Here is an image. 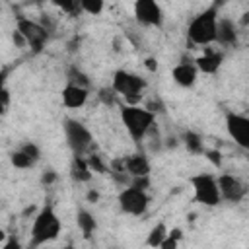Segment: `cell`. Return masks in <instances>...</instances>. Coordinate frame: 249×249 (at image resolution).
<instances>
[{"label": "cell", "mask_w": 249, "mask_h": 249, "mask_svg": "<svg viewBox=\"0 0 249 249\" xmlns=\"http://www.w3.org/2000/svg\"><path fill=\"white\" fill-rule=\"evenodd\" d=\"M119 117L121 123L126 130V134L130 136V140L134 142V146H142L144 136L148 134V130L152 128V124L156 123V115L152 111H148L142 105H130V103H123L119 109Z\"/></svg>", "instance_id": "6da1fadb"}, {"label": "cell", "mask_w": 249, "mask_h": 249, "mask_svg": "<svg viewBox=\"0 0 249 249\" xmlns=\"http://www.w3.org/2000/svg\"><path fill=\"white\" fill-rule=\"evenodd\" d=\"M216 21H218V6L212 4L206 10L198 12L187 23V39L196 47H208L214 43L216 35Z\"/></svg>", "instance_id": "7a4b0ae2"}, {"label": "cell", "mask_w": 249, "mask_h": 249, "mask_svg": "<svg viewBox=\"0 0 249 249\" xmlns=\"http://www.w3.org/2000/svg\"><path fill=\"white\" fill-rule=\"evenodd\" d=\"M60 218L54 212V208L51 204H45L33 218L31 222V239H29V247H41L49 241H54L60 233Z\"/></svg>", "instance_id": "3957f363"}, {"label": "cell", "mask_w": 249, "mask_h": 249, "mask_svg": "<svg viewBox=\"0 0 249 249\" xmlns=\"http://www.w3.org/2000/svg\"><path fill=\"white\" fill-rule=\"evenodd\" d=\"M111 88L117 91V95L124 97V103H130V105H136L146 88H148V80L136 72H130V70H124V68H119L113 72V78H111Z\"/></svg>", "instance_id": "277c9868"}, {"label": "cell", "mask_w": 249, "mask_h": 249, "mask_svg": "<svg viewBox=\"0 0 249 249\" xmlns=\"http://www.w3.org/2000/svg\"><path fill=\"white\" fill-rule=\"evenodd\" d=\"M62 132L64 140L74 156H86L91 150L93 134L91 130L78 119H64L62 121Z\"/></svg>", "instance_id": "5b68a950"}, {"label": "cell", "mask_w": 249, "mask_h": 249, "mask_svg": "<svg viewBox=\"0 0 249 249\" xmlns=\"http://www.w3.org/2000/svg\"><path fill=\"white\" fill-rule=\"evenodd\" d=\"M189 183L193 187V195H195V200L202 206H218L222 200H220V193H218V183H216V175L212 173H196V175H191L189 177Z\"/></svg>", "instance_id": "8992f818"}, {"label": "cell", "mask_w": 249, "mask_h": 249, "mask_svg": "<svg viewBox=\"0 0 249 249\" xmlns=\"http://www.w3.org/2000/svg\"><path fill=\"white\" fill-rule=\"evenodd\" d=\"M117 204H119L123 214L140 218L146 214V210L150 206V196L146 191L136 189L132 185H126V187H121V191L117 195Z\"/></svg>", "instance_id": "52a82bcc"}, {"label": "cell", "mask_w": 249, "mask_h": 249, "mask_svg": "<svg viewBox=\"0 0 249 249\" xmlns=\"http://www.w3.org/2000/svg\"><path fill=\"white\" fill-rule=\"evenodd\" d=\"M16 31L25 39V45L33 53H41L51 39V33L39 21H35L31 18H18L16 19Z\"/></svg>", "instance_id": "ba28073f"}, {"label": "cell", "mask_w": 249, "mask_h": 249, "mask_svg": "<svg viewBox=\"0 0 249 249\" xmlns=\"http://www.w3.org/2000/svg\"><path fill=\"white\" fill-rule=\"evenodd\" d=\"M132 14L144 27L160 29L163 25V10L158 0H132Z\"/></svg>", "instance_id": "9c48e42d"}, {"label": "cell", "mask_w": 249, "mask_h": 249, "mask_svg": "<svg viewBox=\"0 0 249 249\" xmlns=\"http://www.w3.org/2000/svg\"><path fill=\"white\" fill-rule=\"evenodd\" d=\"M218 183V193H220V200H226L230 204H237L245 198L247 195V187L245 183L233 175V173H222L216 177Z\"/></svg>", "instance_id": "30bf717a"}, {"label": "cell", "mask_w": 249, "mask_h": 249, "mask_svg": "<svg viewBox=\"0 0 249 249\" xmlns=\"http://www.w3.org/2000/svg\"><path fill=\"white\" fill-rule=\"evenodd\" d=\"M226 130L228 136L243 150L249 148V119L239 113H226Z\"/></svg>", "instance_id": "8fae6325"}, {"label": "cell", "mask_w": 249, "mask_h": 249, "mask_svg": "<svg viewBox=\"0 0 249 249\" xmlns=\"http://www.w3.org/2000/svg\"><path fill=\"white\" fill-rule=\"evenodd\" d=\"M214 43H218L224 49H233L239 43V31H237V23L230 18H218L216 21V35H214Z\"/></svg>", "instance_id": "7c38bea8"}, {"label": "cell", "mask_w": 249, "mask_h": 249, "mask_svg": "<svg viewBox=\"0 0 249 249\" xmlns=\"http://www.w3.org/2000/svg\"><path fill=\"white\" fill-rule=\"evenodd\" d=\"M196 76H198V70L195 66V62L191 58H181L173 68H171V78L173 82L179 86V88H193L196 84Z\"/></svg>", "instance_id": "4fadbf2b"}, {"label": "cell", "mask_w": 249, "mask_h": 249, "mask_svg": "<svg viewBox=\"0 0 249 249\" xmlns=\"http://www.w3.org/2000/svg\"><path fill=\"white\" fill-rule=\"evenodd\" d=\"M89 97V88H82V86H74V84H66L60 89V101L66 109H80L88 103Z\"/></svg>", "instance_id": "5bb4252c"}, {"label": "cell", "mask_w": 249, "mask_h": 249, "mask_svg": "<svg viewBox=\"0 0 249 249\" xmlns=\"http://www.w3.org/2000/svg\"><path fill=\"white\" fill-rule=\"evenodd\" d=\"M193 62H195V66H196L198 72H202V74H216L220 70L222 62H224V53L206 47L204 53L198 54Z\"/></svg>", "instance_id": "9a60e30c"}, {"label": "cell", "mask_w": 249, "mask_h": 249, "mask_svg": "<svg viewBox=\"0 0 249 249\" xmlns=\"http://www.w3.org/2000/svg\"><path fill=\"white\" fill-rule=\"evenodd\" d=\"M123 163H124V169L130 177H142V175H150L152 171V165H150V160L146 156V152L138 150L134 154H128L123 158Z\"/></svg>", "instance_id": "2e32d148"}, {"label": "cell", "mask_w": 249, "mask_h": 249, "mask_svg": "<svg viewBox=\"0 0 249 249\" xmlns=\"http://www.w3.org/2000/svg\"><path fill=\"white\" fill-rule=\"evenodd\" d=\"M68 175L74 183H89L91 181L93 171L89 169V165L86 161V156H74L72 154V160H70V165H68Z\"/></svg>", "instance_id": "e0dca14e"}, {"label": "cell", "mask_w": 249, "mask_h": 249, "mask_svg": "<svg viewBox=\"0 0 249 249\" xmlns=\"http://www.w3.org/2000/svg\"><path fill=\"white\" fill-rule=\"evenodd\" d=\"M76 226H78V230L82 231L84 237H91L97 231V220L86 208H78V212H76Z\"/></svg>", "instance_id": "ac0fdd59"}, {"label": "cell", "mask_w": 249, "mask_h": 249, "mask_svg": "<svg viewBox=\"0 0 249 249\" xmlns=\"http://www.w3.org/2000/svg\"><path fill=\"white\" fill-rule=\"evenodd\" d=\"M109 177L113 179V183H117L119 187H126L130 183V175L126 173L124 169V163H123V158H115L109 161Z\"/></svg>", "instance_id": "d6986e66"}, {"label": "cell", "mask_w": 249, "mask_h": 249, "mask_svg": "<svg viewBox=\"0 0 249 249\" xmlns=\"http://www.w3.org/2000/svg\"><path fill=\"white\" fill-rule=\"evenodd\" d=\"M181 142L185 144V148L191 152V154H204V142H202V136L195 130H185L181 134Z\"/></svg>", "instance_id": "ffe728a7"}, {"label": "cell", "mask_w": 249, "mask_h": 249, "mask_svg": "<svg viewBox=\"0 0 249 249\" xmlns=\"http://www.w3.org/2000/svg\"><path fill=\"white\" fill-rule=\"evenodd\" d=\"M66 84H74V86H82V88H89V76L76 64H70L66 70Z\"/></svg>", "instance_id": "44dd1931"}, {"label": "cell", "mask_w": 249, "mask_h": 249, "mask_svg": "<svg viewBox=\"0 0 249 249\" xmlns=\"http://www.w3.org/2000/svg\"><path fill=\"white\" fill-rule=\"evenodd\" d=\"M10 163L16 167V169H31L37 161L33 160V158H29L19 146L16 148V150H12L10 152Z\"/></svg>", "instance_id": "7402d4cb"}, {"label": "cell", "mask_w": 249, "mask_h": 249, "mask_svg": "<svg viewBox=\"0 0 249 249\" xmlns=\"http://www.w3.org/2000/svg\"><path fill=\"white\" fill-rule=\"evenodd\" d=\"M8 68H0V117L8 111L10 105V91H8Z\"/></svg>", "instance_id": "603a6c76"}, {"label": "cell", "mask_w": 249, "mask_h": 249, "mask_svg": "<svg viewBox=\"0 0 249 249\" xmlns=\"http://www.w3.org/2000/svg\"><path fill=\"white\" fill-rule=\"evenodd\" d=\"M165 235H167V226H165V222H158V224L150 230V233H148V237H146V245H150V247H160V243L163 241Z\"/></svg>", "instance_id": "cb8c5ba5"}, {"label": "cell", "mask_w": 249, "mask_h": 249, "mask_svg": "<svg viewBox=\"0 0 249 249\" xmlns=\"http://www.w3.org/2000/svg\"><path fill=\"white\" fill-rule=\"evenodd\" d=\"M97 99H99V103L101 105H105V107H115L117 105V91L111 88V86H103V88H99L97 89Z\"/></svg>", "instance_id": "d4e9b609"}, {"label": "cell", "mask_w": 249, "mask_h": 249, "mask_svg": "<svg viewBox=\"0 0 249 249\" xmlns=\"http://www.w3.org/2000/svg\"><path fill=\"white\" fill-rule=\"evenodd\" d=\"M86 161H88V165H89V169H91L93 173L105 175V173L109 171V163H105V161L101 160V156H99V154H93V152L86 154Z\"/></svg>", "instance_id": "484cf974"}, {"label": "cell", "mask_w": 249, "mask_h": 249, "mask_svg": "<svg viewBox=\"0 0 249 249\" xmlns=\"http://www.w3.org/2000/svg\"><path fill=\"white\" fill-rule=\"evenodd\" d=\"M78 8L89 16H99L105 8V0H78Z\"/></svg>", "instance_id": "4316f807"}, {"label": "cell", "mask_w": 249, "mask_h": 249, "mask_svg": "<svg viewBox=\"0 0 249 249\" xmlns=\"http://www.w3.org/2000/svg\"><path fill=\"white\" fill-rule=\"evenodd\" d=\"M54 8H58L60 12H64V14H70V16H74V14H78L80 12V8H78V0H49Z\"/></svg>", "instance_id": "83f0119b"}, {"label": "cell", "mask_w": 249, "mask_h": 249, "mask_svg": "<svg viewBox=\"0 0 249 249\" xmlns=\"http://www.w3.org/2000/svg\"><path fill=\"white\" fill-rule=\"evenodd\" d=\"M19 148H21L29 158H33L35 161H39V160H41V148H39L35 142H31V140L21 142V144H19Z\"/></svg>", "instance_id": "f1b7e54d"}, {"label": "cell", "mask_w": 249, "mask_h": 249, "mask_svg": "<svg viewBox=\"0 0 249 249\" xmlns=\"http://www.w3.org/2000/svg\"><path fill=\"white\" fill-rule=\"evenodd\" d=\"M144 107H146L148 111H152L154 115H156V113H163V111H165V105L161 103V99H160L158 95H156V97H152Z\"/></svg>", "instance_id": "f546056e"}, {"label": "cell", "mask_w": 249, "mask_h": 249, "mask_svg": "<svg viewBox=\"0 0 249 249\" xmlns=\"http://www.w3.org/2000/svg\"><path fill=\"white\" fill-rule=\"evenodd\" d=\"M128 185H132V187H136V189H142V191H148V187H150V175L130 177V183H128Z\"/></svg>", "instance_id": "4dcf8cb0"}, {"label": "cell", "mask_w": 249, "mask_h": 249, "mask_svg": "<svg viewBox=\"0 0 249 249\" xmlns=\"http://www.w3.org/2000/svg\"><path fill=\"white\" fill-rule=\"evenodd\" d=\"M56 179H58V173H56L54 169H47V171H43V175H41V183H43L45 187H51Z\"/></svg>", "instance_id": "1f68e13d"}, {"label": "cell", "mask_w": 249, "mask_h": 249, "mask_svg": "<svg viewBox=\"0 0 249 249\" xmlns=\"http://www.w3.org/2000/svg\"><path fill=\"white\" fill-rule=\"evenodd\" d=\"M204 154H206V158L214 163V165H220V161H222V158H220V152H216V150H204Z\"/></svg>", "instance_id": "d6a6232c"}, {"label": "cell", "mask_w": 249, "mask_h": 249, "mask_svg": "<svg viewBox=\"0 0 249 249\" xmlns=\"http://www.w3.org/2000/svg\"><path fill=\"white\" fill-rule=\"evenodd\" d=\"M12 41H14V45L19 47V49H21V47H27V45H25V39H23L16 29H14V33H12Z\"/></svg>", "instance_id": "836d02e7"}, {"label": "cell", "mask_w": 249, "mask_h": 249, "mask_svg": "<svg viewBox=\"0 0 249 249\" xmlns=\"http://www.w3.org/2000/svg\"><path fill=\"white\" fill-rule=\"evenodd\" d=\"M86 200H88V202H91V204H95V202L99 200V193H97V191H93V189H89V191H88V195H86Z\"/></svg>", "instance_id": "e575fe53"}, {"label": "cell", "mask_w": 249, "mask_h": 249, "mask_svg": "<svg viewBox=\"0 0 249 249\" xmlns=\"http://www.w3.org/2000/svg\"><path fill=\"white\" fill-rule=\"evenodd\" d=\"M146 66H148V70H158V62L154 60V58H146Z\"/></svg>", "instance_id": "d590c367"}, {"label": "cell", "mask_w": 249, "mask_h": 249, "mask_svg": "<svg viewBox=\"0 0 249 249\" xmlns=\"http://www.w3.org/2000/svg\"><path fill=\"white\" fill-rule=\"evenodd\" d=\"M4 237H6V233H4V230H0V245L4 243Z\"/></svg>", "instance_id": "8d00e7d4"}]
</instances>
